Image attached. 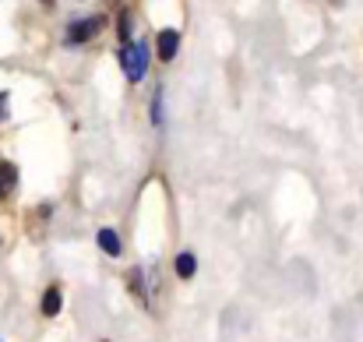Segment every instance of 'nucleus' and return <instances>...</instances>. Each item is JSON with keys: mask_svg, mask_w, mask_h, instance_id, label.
<instances>
[{"mask_svg": "<svg viewBox=\"0 0 363 342\" xmlns=\"http://www.w3.org/2000/svg\"><path fill=\"white\" fill-rule=\"evenodd\" d=\"M121 64H123V75H127L130 82H141L145 71H148V50H145L141 43H127L121 50Z\"/></svg>", "mask_w": 363, "mask_h": 342, "instance_id": "1", "label": "nucleus"}, {"mask_svg": "<svg viewBox=\"0 0 363 342\" xmlns=\"http://www.w3.org/2000/svg\"><path fill=\"white\" fill-rule=\"evenodd\" d=\"M99 28H103V18H82V21H71L64 35H67V43H71V46H78V43L96 39V35H99Z\"/></svg>", "mask_w": 363, "mask_h": 342, "instance_id": "2", "label": "nucleus"}, {"mask_svg": "<svg viewBox=\"0 0 363 342\" xmlns=\"http://www.w3.org/2000/svg\"><path fill=\"white\" fill-rule=\"evenodd\" d=\"M155 50H159V60H173L177 50H180V32L177 28H162L155 35Z\"/></svg>", "mask_w": 363, "mask_h": 342, "instance_id": "3", "label": "nucleus"}, {"mask_svg": "<svg viewBox=\"0 0 363 342\" xmlns=\"http://www.w3.org/2000/svg\"><path fill=\"white\" fill-rule=\"evenodd\" d=\"M18 187V166L14 162H0V198H7Z\"/></svg>", "mask_w": 363, "mask_h": 342, "instance_id": "4", "label": "nucleus"}, {"mask_svg": "<svg viewBox=\"0 0 363 342\" xmlns=\"http://www.w3.org/2000/svg\"><path fill=\"white\" fill-rule=\"evenodd\" d=\"M60 304H64L60 286H50V289L43 293V314H46V318H57V314H60Z\"/></svg>", "mask_w": 363, "mask_h": 342, "instance_id": "5", "label": "nucleus"}, {"mask_svg": "<svg viewBox=\"0 0 363 342\" xmlns=\"http://www.w3.org/2000/svg\"><path fill=\"white\" fill-rule=\"evenodd\" d=\"M99 247L110 254V258H121V236L113 229H99Z\"/></svg>", "mask_w": 363, "mask_h": 342, "instance_id": "6", "label": "nucleus"}, {"mask_svg": "<svg viewBox=\"0 0 363 342\" xmlns=\"http://www.w3.org/2000/svg\"><path fill=\"white\" fill-rule=\"evenodd\" d=\"M194 272H198V258H194L191 250L177 254V275H180V279H191Z\"/></svg>", "mask_w": 363, "mask_h": 342, "instance_id": "7", "label": "nucleus"}, {"mask_svg": "<svg viewBox=\"0 0 363 342\" xmlns=\"http://www.w3.org/2000/svg\"><path fill=\"white\" fill-rule=\"evenodd\" d=\"M127 286H130V293H134L138 300H145V272H141V268H130Z\"/></svg>", "mask_w": 363, "mask_h": 342, "instance_id": "8", "label": "nucleus"}, {"mask_svg": "<svg viewBox=\"0 0 363 342\" xmlns=\"http://www.w3.org/2000/svg\"><path fill=\"white\" fill-rule=\"evenodd\" d=\"M152 120H155V127L162 123V92H155V99H152Z\"/></svg>", "mask_w": 363, "mask_h": 342, "instance_id": "9", "label": "nucleus"}, {"mask_svg": "<svg viewBox=\"0 0 363 342\" xmlns=\"http://www.w3.org/2000/svg\"><path fill=\"white\" fill-rule=\"evenodd\" d=\"M121 39H123V46L130 43V14L127 11H121Z\"/></svg>", "mask_w": 363, "mask_h": 342, "instance_id": "10", "label": "nucleus"}, {"mask_svg": "<svg viewBox=\"0 0 363 342\" xmlns=\"http://www.w3.org/2000/svg\"><path fill=\"white\" fill-rule=\"evenodd\" d=\"M7 116V92H0V120Z\"/></svg>", "mask_w": 363, "mask_h": 342, "instance_id": "11", "label": "nucleus"}, {"mask_svg": "<svg viewBox=\"0 0 363 342\" xmlns=\"http://www.w3.org/2000/svg\"><path fill=\"white\" fill-rule=\"evenodd\" d=\"M43 4H53V0H43Z\"/></svg>", "mask_w": 363, "mask_h": 342, "instance_id": "12", "label": "nucleus"}]
</instances>
